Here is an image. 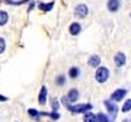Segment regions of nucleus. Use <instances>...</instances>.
I'll return each instance as SVG.
<instances>
[{"mask_svg":"<svg viewBox=\"0 0 131 122\" xmlns=\"http://www.w3.org/2000/svg\"><path fill=\"white\" fill-rule=\"evenodd\" d=\"M0 2L6 6H24V5H28L32 0H0Z\"/></svg>","mask_w":131,"mask_h":122,"instance_id":"2eb2a0df","label":"nucleus"},{"mask_svg":"<svg viewBox=\"0 0 131 122\" xmlns=\"http://www.w3.org/2000/svg\"><path fill=\"white\" fill-rule=\"evenodd\" d=\"M83 122H96V113H93L92 111L83 113Z\"/></svg>","mask_w":131,"mask_h":122,"instance_id":"a211bd4d","label":"nucleus"},{"mask_svg":"<svg viewBox=\"0 0 131 122\" xmlns=\"http://www.w3.org/2000/svg\"><path fill=\"white\" fill-rule=\"evenodd\" d=\"M82 76V70H80V67L77 66H71L70 68H69V71H67V77L70 80H77Z\"/></svg>","mask_w":131,"mask_h":122,"instance_id":"f8f14e48","label":"nucleus"},{"mask_svg":"<svg viewBox=\"0 0 131 122\" xmlns=\"http://www.w3.org/2000/svg\"><path fill=\"white\" fill-rule=\"evenodd\" d=\"M103 106H105V109H106L108 116L111 118L112 121H115V118H117L118 112H119V108H118V105L115 103V102H112V100L106 99V100H103Z\"/></svg>","mask_w":131,"mask_h":122,"instance_id":"7ed1b4c3","label":"nucleus"},{"mask_svg":"<svg viewBox=\"0 0 131 122\" xmlns=\"http://www.w3.org/2000/svg\"><path fill=\"white\" fill-rule=\"evenodd\" d=\"M9 20H10L9 12L6 9H0V28L2 26H6V25L9 23Z\"/></svg>","mask_w":131,"mask_h":122,"instance_id":"4468645a","label":"nucleus"},{"mask_svg":"<svg viewBox=\"0 0 131 122\" xmlns=\"http://www.w3.org/2000/svg\"><path fill=\"white\" fill-rule=\"evenodd\" d=\"M9 100V97L7 96H5V94H0V102H7Z\"/></svg>","mask_w":131,"mask_h":122,"instance_id":"393cba45","label":"nucleus"},{"mask_svg":"<svg viewBox=\"0 0 131 122\" xmlns=\"http://www.w3.org/2000/svg\"><path fill=\"white\" fill-rule=\"evenodd\" d=\"M114 64L118 67V68H122V67L127 64V55L124 52L118 51L115 55H114Z\"/></svg>","mask_w":131,"mask_h":122,"instance_id":"1a4fd4ad","label":"nucleus"},{"mask_svg":"<svg viewBox=\"0 0 131 122\" xmlns=\"http://www.w3.org/2000/svg\"><path fill=\"white\" fill-rule=\"evenodd\" d=\"M54 84H56L57 87H64V86L67 84V76H64V74L56 76V79H54Z\"/></svg>","mask_w":131,"mask_h":122,"instance_id":"f3484780","label":"nucleus"},{"mask_svg":"<svg viewBox=\"0 0 131 122\" xmlns=\"http://www.w3.org/2000/svg\"><path fill=\"white\" fill-rule=\"evenodd\" d=\"M47 118H50V119L54 122V121H58V119L61 118V115H60L58 111H51V112H48V116Z\"/></svg>","mask_w":131,"mask_h":122,"instance_id":"4be33fe9","label":"nucleus"},{"mask_svg":"<svg viewBox=\"0 0 131 122\" xmlns=\"http://www.w3.org/2000/svg\"><path fill=\"white\" fill-rule=\"evenodd\" d=\"M47 102H48V87L47 86H41L39 93H38V103L44 106V105H47Z\"/></svg>","mask_w":131,"mask_h":122,"instance_id":"9b49d317","label":"nucleus"},{"mask_svg":"<svg viewBox=\"0 0 131 122\" xmlns=\"http://www.w3.org/2000/svg\"><path fill=\"white\" fill-rule=\"evenodd\" d=\"M66 97H67V100H69V103H76V102H79L80 99V92L79 89H76V87H73V89H70L69 92H67V94H66Z\"/></svg>","mask_w":131,"mask_h":122,"instance_id":"6e6552de","label":"nucleus"},{"mask_svg":"<svg viewBox=\"0 0 131 122\" xmlns=\"http://www.w3.org/2000/svg\"><path fill=\"white\" fill-rule=\"evenodd\" d=\"M54 6H56L54 0H52V2H44V0H38V2H37V9L41 10V12H44V13L51 12V10L54 9Z\"/></svg>","mask_w":131,"mask_h":122,"instance_id":"423d86ee","label":"nucleus"},{"mask_svg":"<svg viewBox=\"0 0 131 122\" xmlns=\"http://www.w3.org/2000/svg\"><path fill=\"white\" fill-rule=\"evenodd\" d=\"M101 57L98 55V54H92V55L88 58V66L92 67V68H96V67L101 66Z\"/></svg>","mask_w":131,"mask_h":122,"instance_id":"ddd939ff","label":"nucleus"},{"mask_svg":"<svg viewBox=\"0 0 131 122\" xmlns=\"http://www.w3.org/2000/svg\"><path fill=\"white\" fill-rule=\"evenodd\" d=\"M34 9H37V2H35V0H32V2H29L28 3V6H26V12L31 13Z\"/></svg>","mask_w":131,"mask_h":122,"instance_id":"b1692460","label":"nucleus"},{"mask_svg":"<svg viewBox=\"0 0 131 122\" xmlns=\"http://www.w3.org/2000/svg\"><path fill=\"white\" fill-rule=\"evenodd\" d=\"M73 13H74L76 19H86L88 15H89V6L84 5V3H79V5L74 6Z\"/></svg>","mask_w":131,"mask_h":122,"instance_id":"20e7f679","label":"nucleus"},{"mask_svg":"<svg viewBox=\"0 0 131 122\" xmlns=\"http://www.w3.org/2000/svg\"><path fill=\"white\" fill-rule=\"evenodd\" d=\"M96 122H114V121L108 116V113L99 112V113H96Z\"/></svg>","mask_w":131,"mask_h":122,"instance_id":"6ab92c4d","label":"nucleus"},{"mask_svg":"<svg viewBox=\"0 0 131 122\" xmlns=\"http://www.w3.org/2000/svg\"><path fill=\"white\" fill-rule=\"evenodd\" d=\"M51 122H52V121H51Z\"/></svg>","mask_w":131,"mask_h":122,"instance_id":"c756f323","label":"nucleus"},{"mask_svg":"<svg viewBox=\"0 0 131 122\" xmlns=\"http://www.w3.org/2000/svg\"><path fill=\"white\" fill-rule=\"evenodd\" d=\"M82 31H83V26H82V23L77 22V20H74V22H71V23L69 25V33H70L71 36H77V35H80Z\"/></svg>","mask_w":131,"mask_h":122,"instance_id":"0eeeda50","label":"nucleus"},{"mask_svg":"<svg viewBox=\"0 0 131 122\" xmlns=\"http://www.w3.org/2000/svg\"><path fill=\"white\" fill-rule=\"evenodd\" d=\"M28 116L31 118V119H34L35 122H41V113H39V111L35 108H29L28 109Z\"/></svg>","mask_w":131,"mask_h":122,"instance_id":"dca6fc26","label":"nucleus"},{"mask_svg":"<svg viewBox=\"0 0 131 122\" xmlns=\"http://www.w3.org/2000/svg\"><path fill=\"white\" fill-rule=\"evenodd\" d=\"M122 0H106V9L111 13H117L118 10L121 9Z\"/></svg>","mask_w":131,"mask_h":122,"instance_id":"9d476101","label":"nucleus"},{"mask_svg":"<svg viewBox=\"0 0 131 122\" xmlns=\"http://www.w3.org/2000/svg\"><path fill=\"white\" fill-rule=\"evenodd\" d=\"M15 122H19V121H15Z\"/></svg>","mask_w":131,"mask_h":122,"instance_id":"cd10ccee","label":"nucleus"},{"mask_svg":"<svg viewBox=\"0 0 131 122\" xmlns=\"http://www.w3.org/2000/svg\"><path fill=\"white\" fill-rule=\"evenodd\" d=\"M122 122H130V119H124V121H122Z\"/></svg>","mask_w":131,"mask_h":122,"instance_id":"a878e982","label":"nucleus"},{"mask_svg":"<svg viewBox=\"0 0 131 122\" xmlns=\"http://www.w3.org/2000/svg\"><path fill=\"white\" fill-rule=\"evenodd\" d=\"M122 113H127V112H130L131 111V99H125L124 100V103H122L121 109H119Z\"/></svg>","mask_w":131,"mask_h":122,"instance_id":"aec40b11","label":"nucleus"},{"mask_svg":"<svg viewBox=\"0 0 131 122\" xmlns=\"http://www.w3.org/2000/svg\"><path fill=\"white\" fill-rule=\"evenodd\" d=\"M130 122H131V119H130Z\"/></svg>","mask_w":131,"mask_h":122,"instance_id":"c85d7f7f","label":"nucleus"},{"mask_svg":"<svg viewBox=\"0 0 131 122\" xmlns=\"http://www.w3.org/2000/svg\"><path fill=\"white\" fill-rule=\"evenodd\" d=\"M66 109H67L71 115H80V113L83 115L84 112L92 111V109H93V105H92V103H77V102H76V103L69 105Z\"/></svg>","mask_w":131,"mask_h":122,"instance_id":"f257e3e1","label":"nucleus"},{"mask_svg":"<svg viewBox=\"0 0 131 122\" xmlns=\"http://www.w3.org/2000/svg\"><path fill=\"white\" fill-rule=\"evenodd\" d=\"M127 93H128V90L124 89V87H121V89H115L112 93H111V96H109V100H112V102H115V103L122 102V100L125 99Z\"/></svg>","mask_w":131,"mask_h":122,"instance_id":"39448f33","label":"nucleus"},{"mask_svg":"<svg viewBox=\"0 0 131 122\" xmlns=\"http://www.w3.org/2000/svg\"><path fill=\"white\" fill-rule=\"evenodd\" d=\"M111 77V71L109 68L105 66H99L95 68V80L98 81L99 84H103V83H106L108 80Z\"/></svg>","mask_w":131,"mask_h":122,"instance_id":"f03ea898","label":"nucleus"},{"mask_svg":"<svg viewBox=\"0 0 131 122\" xmlns=\"http://www.w3.org/2000/svg\"><path fill=\"white\" fill-rule=\"evenodd\" d=\"M50 106H51V111H58V109H60V106H61L60 99L52 97L51 100H50Z\"/></svg>","mask_w":131,"mask_h":122,"instance_id":"412c9836","label":"nucleus"},{"mask_svg":"<svg viewBox=\"0 0 131 122\" xmlns=\"http://www.w3.org/2000/svg\"><path fill=\"white\" fill-rule=\"evenodd\" d=\"M6 48H7V44H6V38L0 36V55L6 52Z\"/></svg>","mask_w":131,"mask_h":122,"instance_id":"5701e85b","label":"nucleus"},{"mask_svg":"<svg viewBox=\"0 0 131 122\" xmlns=\"http://www.w3.org/2000/svg\"><path fill=\"white\" fill-rule=\"evenodd\" d=\"M130 18H131V12H130Z\"/></svg>","mask_w":131,"mask_h":122,"instance_id":"bb28decb","label":"nucleus"}]
</instances>
